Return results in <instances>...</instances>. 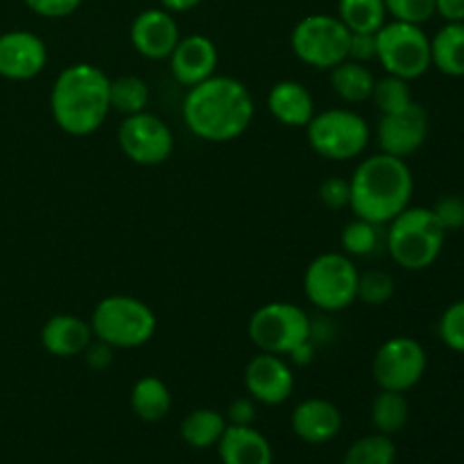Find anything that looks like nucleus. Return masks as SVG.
<instances>
[{
  "label": "nucleus",
  "mask_w": 464,
  "mask_h": 464,
  "mask_svg": "<svg viewBox=\"0 0 464 464\" xmlns=\"http://www.w3.org/2000/svg\"><path fill=\"white\" fill-rule=\"evenodd\" d=\"M247 334L258 352L285 358L311 340V315L293 302L263 304L249 317Z\"/></svg>",
  "instance_id": "nucleus-9"
},
{
  "label": "nucleus",
  "mask_w": 464,
  "mask_h": 464,
  "mask_svg": "<svg viewBox=\"0 0 464 464\" xmlns=\"http://www.w3.org/2000/svg\"><path fill=\"white\" fill-rule=\"evenodd\" d=\"M91 329L95 340L113 349H139L157 334L159 320L152 308L139 297L109 295L95 304L91 313Z\"/></svg>",
  "instance_id": "nucleus-5"
},
{
  "label": "nucleus",
  "mask_w": 464,
  "mask_h": 464,
  "mask_svg": "<svg viewBox=\"0 0 464 464\" xmlns=\"http://www.w3.org/2000/svg\"><path fill=\"white\" fill-rule=\"evenodd\" d=\"M340 243L347 256L352 258H367L372 254L379 252L381 243H385V231L383 225H376V222L362 220V218H353L352 222H347L340 236Z\"/></svg>",
  "instance_id": "nucleus-29"
},
{
  "label": "nucleus",
  "mask_w": 464,
  "mask_h": 464,
  "mask_svg": "<svg viewBox=\"0 0 464 464\" xmlns=\"http://www.w3.org/2000/svg\"><path fill=\"white\" fill-rule=\"evenodd\" d=\"M383 3L394 21L421 25L435 16V0H383Z\"/></svg>",
  "instance_id": "nucleus-34"
},
{
  "label": "nucleus",
  "mask_w": 464,
  "mask_h": 464,
  "mask_svg": "<svg viewBox=\"0 0 464 464\" xmlns=\"http://www.w3.org/2000/svg\"><path fill=\"white\" fill-rule=\"evenodd\" d=\"M376 62L388 75L417 80L430 68V39L421 25L392 21L376 32Z\"/></svg>",
  "instance_id": "nucleus-10"
},
{
  "label": "nucleus",
  "mask_w": 464,
  "mask_h": 464,
  "mask_svg": "<svg viewBox=\"0 0 464 464\" xmlns=\"http://www.w3.org/2000/svg\"><path fill=\"white\" fill-rule=\"evenodd\" d=\"M118 145L136 166H161L175 152V136L168 122L157 113L140 111L122 118L118 127Z\"/></svg>",
  "instance_id": "nucleus-12"
},
{
  "label": "nucleus",
  "mask_w": 464,
  "mask_h": 464,
  "mask_svg": "<svg viewBox=\"0 0 464 464\" xmlns=\"http://www.w3.org/2000/svg\"><path fill=\"white\" fill-rule=\"evenodd\" d=\"M447 231L433 208L408 207L385 229V249L399 267L411 272L426 270L440 258Z\"/></svg>",
  "instance_id": "nucleus-4"
},
{
  "label": "nucleus",
  "mask_w": 464,
  "mask_h": 464,
  "mask_svg": "<svg viewBox=\"0 0 464 464\" xmlns=\"http://www.w3.org/2000/svg\"><path fill=\"white\" fill-rule=\"evenodd\" d=\"M227 426L229 424H227V417L222 412L213 411V408H198L181 420L179 433L190 449L204 451V449L218 447Z\"/></svg>",
  "instance_id": "nucleus-25"
},
{
  "label": "nucleus",
  "mask_w": 464,
  "mask_h": 464,
  "mask_svg": "<svg viewBox=\"0 0 464 464\" xmlns=\"http://www.w3.org/2000/svg\"><path fill=\"white\" fill-rule=\"evenodd\" d=\"M181 32L177 25L175 14H170L163 7L143 9L139 16L131 21L130 41L136 53L152 62L168 59L179 44Z\"/></svg>",
  "instance_id": "nucleus-16"
},
{
  "label": "nucleus",
  "mask_w": 464,
  "mask_h": 464,
  "mask_svg": "<svg viewBox=\"0 0 464 464\" xmlns=\"http://www.w3.org/2000/svg\"><path fill=\"white\" fill-rule=\"evenodd\" d=\"M130 406L140 421H148V424L161 421L172 408L170 388L159 376H143L131 388Z\"/></svg>",
  "instance_id": "nucleus-23"
},
{
  "label": "nucleus",
  "mask_w": 464,
  "mask_h": 464,
  "mask_svg": "<svg viewBox=\"0 0 464 464\" xmlns=\"http://www.w3.org/2000/svg\"><path fill=\"white\" fill-rule=\"evenodd\" d=\"M41 18H66L80 9L82 0H23Z\"/></svg>",
  "instance_id": "nucleus-37"
},
{
  "label": "nucleus",
  "mask_w": 464,
  "mask_h": 464,
  "mask_svg": "<svg viewBox=\"0 0 464 464\" xmlns=\"http://www.w3.org/2000/svg\"><path fill=\"white\" fill-rule=\"evenodd\" d=\"M430 66L442 75L464 77V23H447L430 39Z\"/></svg>",
  "instance_id": "nucleus-24"
},
{
  "label": "nucleus",
  "mask_w": 464,
  "mask_h": 464,
  "mask_svg": "<svg viewBox=\"0 0 464 464\" xmlns=\"http://www.w3.org/2000/svg\"><path fill=\"white\" fill-rule=\"evenodd\" d=\"M86 358V365L93 367V370H107L113 362V347H109L102 340H95L86 347V352L82 353Z\"/></svg>",
  "instance_id": "nucleus-40"
},
{
  "label": "nucleus",
  "mask_w": 464,
  "mask_h": 464,
  "mask_svg": "<svg viewBox=\"0 0 464 464\" xmlns=\"http://www.w3.org/2000/svg\"><path fill=\"white\" fill-rule=\"evenodd\" d=\"M288 358L295 365H311L313 358H315V343H313V340H306L304 344L295 347L293 352L288 353Z\"/></svg>",
  "instance_id": "nucleus-42"
},
{
  "label": "nucleus",
  "mask_w": 464,
  "mask_h": 464,
  "mask_svg": "<svg viewBox=\"0 0 464 464\" xmlns=\"http://www.w3.org/2000/svg\"><path fill=\"white\" fill-rule=\"evenodd\" d=\"M408 420H411V403H408L406 394L392 392V390H381L376 394L370 408V421L376 433L392 438L406 429Z\"/></svg>",
  "instance_id": "nucleus-26"
},
{
  "label": "nucleus",
  "mask_w": 464,
  "mask_h": 464,
  "mask_svg": "<svg viewBox=\"0 0 464 464\" xmlns=\"http://www.w3.org/2000/svg\"><path fill=\"white\" fill-rule=\"evenodd\" d=\"M394 297V276L385 270H367L358 275V299L365 306H383Z\"/></svg>",
  "instance_id": "nucleus-32"
},
{
  "label": "nucleus",
  "mask_w": 464,
  "mask_h": 464,
  "mask_svg": "<svg viewBox=\"0 0 464 464\" xmlns=\"http://www.w3.org/2000/svg\"><path fill=\"white\" fill-rule=\"evenodd\" d=\"M304 130L313 152L326 161L358 159L372 140L370 122L358 111L344 107L315 113Z\"/></svg>",
  "instance_id": "nucleus-6"
},
{
  "label": "nucleus",
  "mask_w": 464,
  "mask_h": 464,
  "mask_svg": "<svg viewBox=\"0 0 464 464\" xmlns=\"http://www.w3.org/2000/svg\"><path fill=\"white\" fill-rule=\"evenodd\" d=\"M352 62L370 63L372 59H376V32H352V39H349V57Z\"/></svg>",
  "instance_id": "nucleus-38"
},
{
  "label": "nucleus",
  "mask_w": 464,
  "mask_h": 464,
  "mask_svg": "<svg viewBox=\"0 0 464 464\" xmlns=\"http://www.w3.org/2000/svg\"><path fill=\"white\" fill-rule=\"evenodd\" d=\"M435 14L447 23H464V0H435Z\"/></svg>",
  "instance_id": "nucleus-41"
},
{
  "label": "nucleus",
  "mask_w": 464,
  "mask_h": 464,
  "mask_svg": "<svg viewBox=\"0 0 464 464\" xmlns=\"http://www.w3.org/2000/svg\"><path fill=\"white\" fill-rule=\"evenodd\" d=\"M430 208L447 234L464 229V198L460 195H442Z\"/></svg>",
  "instance_id": "nucleus-35"
},
{
  "label": "nucleus",
  "mask_w": 464,
  "mask_h": 464,
  "mask_svg": "<svg viewBox=\"0 0 464 464\" xmlns=\"http://www.w3.org/2000/svg\"><path fill=\"white\" fill-rule=\"evenodd\" d=\"M245 390L263 406H281L295 390L293 365L276 353H256L245 367Z\"/></svg>",
  "instance_id": "nucleus-14"
},
{
  "label": "nucleus",
  "mask_w": 464,
  "mask_h": 464,
  "mask_svg": "<svg viewBox=\"0 0 464 464\" xmlns=\"http://www.w3.org/2000/svg\"><path fill=\"white\" fill-rule=\"evenodd\" d=\"M256 113L247 84L229 75H213L190 86L181 102L188 131L208 143H229L249 130Z\"/></svg>",
  "instance_id": "nucleus-1"
},
{
  "label": "nucleus",
  "mask_w": 464,
  "mask_h": 464,
  "mask_svg": "<svg viewBox=\"0 0 464 464\" xmlns=\"http://www.w3.org/2000/svg\"><path fill=\"white\" fill-rule=\"evenodd\" d=\"M227 424L234 426H252L256 420V401L252 397H238L227 408Z\"/></svg>",
  "instance_id": "nucleus-39"
},
{
  "label": "nucleus",
  "mask_w": 464,
  "mask_h": 464,
  "mask_svg": "<svg viewBox=\"0 0 464 464\" xmlns=\"http://www.w3.org/2000/svg\"><path fill=\"white\" fill-rule=\"evenodd\" d=\"M331 89L338 95L343 102L347 104H361L367 102L372 98V91H374V72L370 71L367 63L352 62V59H344L338 66L331 68Z\"/></svg>",
  "instance_id": "nucleus-22"
},
{
  "label": "nucleus",
  "mask_w": 464,
  "mask_h": 464,
  "mask_svg": "<svg viewBox=\"0 0 464 464\" xmlns=\"http://www.w3.org/2000/svg\"><path fill=\"white\" fill-rule=\"evenodd\" d=\"M426 349L408 335H394L385 340L372 361V376L381 390L403 392L415 388L426 374Z\"/></svg>",
  "instance_id": "nucleus-11"
},
{
  "label": "nucleus",
  "mask_w": 464,
  "mask_h": 464,
  "mask_svg": "<svg viewBox=\"0 0 464 464\" xmlns=\"http://www.w3.org/2000/svg\"><path fill=\"white\" fill-rule=\"evenodd\" d=\"M335 16L347 25L349 32H379L385 25L388 9L383 0H338Z\"/></svg>",
  "instance_id": "nucleus-27"
},
{
  "label": "nucleus",
  "mask_w": 464,
  "mask_h": 464,
  "mask_svg": "<svg viewBox=\"0 0 464 464\" xmlns=\"http://www.w3.org/2000/svg\"><path fill=\"white\" fill-rule=\"evenodd\" d=\"M109 104H111V111L122 113V116H134V113L148 111V82L139 75L116 77V80H111V84H109Z\"/></svg>",
  "instance_id": "nucleus-28"
},
{
  "label": "nucleus",
  "mask_w": 464,
  "mask_h": 464,
  "mask_svg": "<svg viewBox=\"0 0 464 464\" xmlns=\"http://www.w3.org/2000/svg\"><path fill=\"white\" fill-rule=\"evenodd\" d=\"M440 340L447 344L451 352L464 353V299L453 302L447 311L442 313L438 322Z\"/></svg>",
  "instance_id": "nucleus-33"
},
{
  "label": "nucleus",
  "mask_w": 464,
  "mask_h": 464,
  "mask_svg": "<svg viewBox=\"0 0 464 464\" xmlns=\"http://www.w3.org/2000/svg\"><path fill=\"white\" fill-rule=\"evenodd\" d=\"M290 426L299 440L308 444H326L343 429V412L326 399L311 397L297 403L290 415Z\"/></svg>",
  "instance_id": "nucleus-18"
},
{
  "label": "nucleus",
  "mask_w": 464,
  "mask_h": 464,
  "mask_svg": "<svg viewBox=\"0 0 464 464\" xmlns=\"http://www.w3.org/2000/svg\"><path fill=\"white\" fill-rule=\"evenodd\" d=\"M267 109L279 125L304 130L315 116V100L302 82L281 80L267 93Z\"/></svg>",
  "instance_id": "nucleus-20"
},
{
  "label": "nucleus",
  "mask_w": 464,
  "mask_h": 464,
  "mask_svg": "<svg viewBox=\"0 0 464 464\" xmlns=\"http://www.w3.org/2000/svg\"><path fill=\"white\" fill-rule=\"evenodd\" d=\"M168 62H170L172 77L181 86L190 89V86L216 75L220 57H218L213 39H208L207 34H188L181 36Z\"/></svg>",
  "instance_id": "nucleus-17"
},
{
  "label": "nucleus",
  "mask_w": 464,
  "mask_h": 464,
  "mask_svg": "<svg viewBox=\"0 0 464 464\" xmlns=\"http://www.w3.org/2000/svg\"><path fill=\"white\" fill-rule=\"evenodd\" d=\"M317 198L331 211H340V208L349 207V179L334 175L324 179L317 188Z\"/></svg>",
  "instance_id": "nucleus-36"
},
{
  "label": "nucleus",
  "mask_w": 464,
  "mask_h": 464,
  "mask_svg": "<svg viewBox=\"0 0 464 464\" xmlns=\"http://www.w3.org/2000/svg\"><path fill=\"white\" fill-rule=\"evenodd\" d=\"M352 32L334 14H308L290 32L295 57L317 71H331L349 57Z\"/></svg>",
  "instance_id": "nucleus-8"
},
{
  "label": "nucleus",
  "mask_w": 464,
  "mask_h": 464,
  "mask_svg": "<svg viewBox=\"0 0 464 464\" xmlns=\"http://www.w3.org/2000/svg\"><path fill=\"white\" fill-rule=\"evenodd\" d=\"M45 66H48V48L34 32L12 30L0 34V77L25 82L41 75Z\"/></svg>",
  "instance_id": "nucleus-15"
},
{
  "label": "nucleus",
  "mask_w": 464,
  "mask_h": 464,
  "mask_svg": "<svg viewBox=\"0 0 464 464\" xmlns=\"http://www.w3.org/2000/svg\"><path fill=\"white\" fill-rule=\"evenodd\" d=\"M415 193V177L406 159L392 154L365 157L349 179V208L353 218L388 225L406 211Z\"/></svg>",
  "instance_id": "nucleus-2"
},
{
  "label": "nucleus",
  "mask_w": 464,
  "mask_h": 464,
  "mask_svg": "<svg viewBox=\"0 0 464 464\" xmlns=\"http://www.w3.org/2000/svg\"><path fill=\"white\" fill-rule=\"evenodd\" d=\"M397 462V444L390 435L372 433L356 440L344 453L343 464H394Z\"/></svg>",
  "instance_id": "nucleus-30"
},
{
  "label": "nucleus",
  "mask_w": 464,
  "mask_h": 464,
  "mask_svg": "<svg viewBox=\"0 0 464 464\" xmlns=\"http://www.w3.org/2000/svg\"><path fill=\"white\" fill-rule=\"evenodd\" d=\"M218 456L222 464H272L275 451L261 430L254 426L229 424L218 442Z\"/></svg>",
  "instance_id": "nucleus-21"
},
{
  "label": "nucleus",
  "mask_w": 464,
  "mask_h": 464,
  "mask_svg": "<svg viewBox=\"0 0 464 464\" xmlns=\"http://www.w3.org/2000/svg\"><path fill=\"white\" fill-rule=\"evenodd\" d=\"M93 338L91 322L71 315V313L53 315L50 320H45L44 329H41V344L45 352L57 358L82 356L86 347L93 343Z\"/></svg>",
  "instance_id": "nucleus-19"
},
{
  "label": "nucleus",
  "mask_w": 464,
  "mask_h": 464,
  "mask_svg": "<svg viewBox=\"0 0 464 464\" xmlns=\"http://www.w3.org/2000/svg\"><path fill=\"white\" fill-rule=\"evenodd\" d=\"M161 3L163 9H168L170 14H186L190 12V9L198 7L202 0H159Z\"/></svg>",
  "instance_id": "nucleus-43"
},
{
  "label": "nucleus",
  "mask_w": 464,
  "mask_h": 464,
  "mask_svg": "<svg viewBox=\"0 0 464 464\" xmlns=\"http://www.w3.org/2000/svg\"><path fill=\"white\" fill-rule=\"evenodd\" d=\"M429 111L421 104L412 102L394 113H383L376 122V140L381 152L408 159L421 150L429 139Z\"/></svg>",
  "instance_id": "nucleus-13"
},
{
  "label": "nucleus",
  "mask_w": 464,
  "mask_h": 464,
  "mask_svg": "<svg viewBox=\"0 0 464 464\" xmlns=\"http://www.w3.org/2000/svg\"><path fill=\"white\" fill-rule=\"evenodd\" d=\"M358 267L344 252H324L308 263L304 272V293L315 308L338 313L356 304Z\"/></svg>",
  "instance_id": "nucleus-7"
},
{
  "label": "nucleus",
  "mask_w": 464,
  "mask_h": 464,
  "mask_svg": "<svg viewBox=\"0 0 464 464\" xmlns=\"http://www.w3.org/2000/svg\"><path fill=\"white\" fill-rule=\"evenodd\" d=\"M111 77L95 63H71L54 77L50 113L68 136H91L107 121Z\"/></svg>",
  "instance_id": "nucleus-3"
},
{
  "label": "nucleus",
  "mask_w": 464,
  "mask_h": 464,
  "mask_svg": "<svg viewBox=\"0 0 464 464\" xmlns=\"http://www.w3.org/2000/svg\"><path fill=\"white\" fill-rule=\"evenodd\" d=\"M372 102L376 104V109L383 113H394L406 109L408 104H412V91H411V82L401 80L397 75H388L381 77V80L374 82V91H372Z\"/></svg>",
  "instance_id": "nucleus-31"
}]
</instances>
